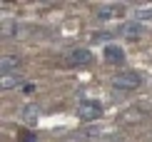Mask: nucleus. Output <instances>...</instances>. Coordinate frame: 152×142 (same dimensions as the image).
Masks as SVG:
<instances>
[{"instance_id":"nucleus-11","label":"nucleus","mask_w":152,"mask_h":142,"mask_svg":"<svg viewBox=\"0 0 152 142\" xmlns=\"http://www.w3.org/2000/svg\"><path fill=\"white\" fill-rule=\"evenodd\" d=\"M23 92H25V95L35 92V85H33V82H25V85H23Z\"/></svg>"},{"instance_id":"nucleus-6","label":"nucleus","mask_w":152,"mask_h":142,"mask_svg":"<svg viewBox=\"0 0 152 142\" xmlns=\"http://www.w3.org/2000/svg\"><path fill=\"white\" fill-rule=\"evenodd\" d=\"M102 55H105L107 62H122L125 60V50L120 48V45H107V48L102 50Z\"/></svg>"},{"instance_id":"nucleus-4","label":"nucleus","mask_w":152,"mask_h":142,"mask_svg":"<svg viewBox=\"0 0 152 142\" xmlns=\"http://www.w3.org/2000/svg\"><path fill=\"white\" fill-rule=\"evenodd\" d=\"M18 67H20V57L18 55H3L0 60V75H18Z\"/></svg>"},{"instance_id":"nucleus-7","label":"nucleus","mask_w":152,"mask_h":142,"mask_svg":"<svg viewBox=\"0 0 152 142\" xmlns=\"http://www.w3.org/2000/svg\"><path fill=\"white\" fill-rule=\"evenodd\" d=\"M120 33H122L125 37H132V40H135V37H140V35H142V25L137 23V20H132V23H125L122 28H120Z\"/></svg>"},{"instance_id":"nucleus-2","label":"nucleus","mask_w":152,"mask_h":142,"mask_svg":"<svg viewBox=\"0 0 152 142\" xmlns=\"http://www.w3.org/2000/svg\"><path fill=\"white\" fill-rule=\"evenodd\" d=\"M100 115H102V105H100L97 100H82L77 105V117L82 122H92V120H97Z\"/></svg>"},{"instance_id":"nucleus-1","label":"nucleus","mask_w":152,"mask_h":142,"mask_svg":"<svg viewBox=\"0 0 152 142\" xmlns=\"http://www.w3.org/2000/svg\"><path fill=\"white\" fill-rule=\"evenodd\" d=\"M142 82V75L137 72V70H122L120 75L112 77V87L115 90H122V92H127V90H137Z\"/></svg>"},{"instance_id":"nucleus-5","label":"nucleus","mask_w":152,"mask_h":142,"mask_svg":"<svg viewBox=\"0 0 152 142\" xmlns=\"http://www.w3.org/2000/svg\"><path fill=\"white\" fill-rule=\"evenodd\" d=\"M122 10H125L122 5H102L95 10V15H97V20H110V18H117Z\"/></svg>"},{"instance_id":"nucleus-8","label":"nucleus","mask_w":152,"mask_h":142,"mask_svg":"<svg viewBox=\"0 0 152 142\" xmlns=\"http://www.w3.org/2000/svg\"><path fill=\"white\" fill-rule=\"evenodd\" d=\"M20 85V75H3L0 77V87L3 90H10V87H18Z\"/></svg>"},{"instance_id":"nucleus-12","label":"nucleus","mask_w":152,"mask_h":142,"mask_svg":"<svg viewBox=\"0 0 152 142\" xmlns=\"http://www.w3.org/2000/svg\"><path fill=\"white\" fill-rule=\"evenodd\" d=\"M23 142H35V137H33V135H25V140Z\"/></svg>"},{"instance_id":"nucleus-3","label":"nucleus","mask_w":152,"mask_h":142,"mask_svg":"<svg viewBox=\"0 0 152 142\" xmlns=\"http://www.w3.org/2000/svg\"><path fill=\"white\" fill-rule=\"evenodd\" d=\"M67 62H70V65H90L92 62V53L85 50V48H75V50L67 53Z\"/></svg>"},{"instance_id":"nucleus-10","label":"nucleus","mask_w":152,"mask_h":142,"mask_svg":"<svg viewBox=\"0 0 152 142\" xmlns=\"http://www.w3.org/2000/svg\"><path fill=\"white\" fill-rule=\"evenodd\" d=\"M135 20H152V5H142V8L135 10Z\"/></svg>"},{"instance_id":"nucleus-9","label":"nucleus","mask_w":152,"mask_h":142,"mask_svg":"<svg viewBox=\"0 0 152 142\" xmlns=\"http://www.w3.org/2000/svg\"><path fill=\"white\" fill-rule=\"evenodd\" d=\"M37 105H25L23 107V120L25 122H37Z\"/></svg>"}]
</instances>
